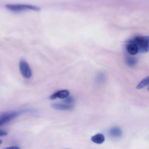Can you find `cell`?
I'll return each mask as SVG.
<instances>
[{"label": "cell", "mask_w": 149, "mask_h": 149, "mask_svg": "<svg viewBox=\"0 0 149 149\" xmlns=\"http://www.w3.org/2000/svg\"><path fill=\"white\" fill-rule=\"evenodd\" d=\"M30 112L29 109H24L18 111L6 112L1 115L0 118V126L3 125L16 118L19 115Z\"/></svg>", "instance_id": "cell-1"}, {"label": "cell", "mask_w": 149, "mask_h": 149, "mask_svg": "<svg viewBox=\"0 0 149 149\" xmlns=\"http://www.w3.org/2000/svg\"><path fill=\"white\" fill-rule=\"evenodd\" d=\"M137 45L139 52L145 53L149 49V36H138L132 39Z\"/></svg>", "instance_id": "cell-2"}, {"label": "cell", "mask_w": 149, "mask_h": 149, "mask_svg": "<svg viewBox=\"0 0 149 149\" xmlns=\"http://www.w3.org/2000/svg\"><path fill=\"white\" fill-rule=\"evenodd\" d=\"M6 7L8 9L13 11H18L30 9L38 10L40 8L36 6L26 4H10L5 5Z\"/></svg>", "instance_id": "cell-3"}, {"label": "cell", "mask_w": 149, "mask_h": 149, "mask_svg": "<svg viewBox=\"0 0 149 149\" xmlns=\"http://www.w3.org/2000/svg\"><path fill=\"white\" fill-rule=\"evenodd\" d=\"M19 68L22 76L26 79H29L32 76V72L28 63L25 60L21 59L19 62Z\"/></svg>", "instance_id": "cell-4"}, {"label": "cell", "mask_w": 149, "mask_h": 149, "mask_svg": "<svg viewBox=\"0 0 149 149\" xmlns=\"http://www.w3.org/2000/svg\"><path fill=\"white\" fill-rule=\"evenodd\" d=\"M126 48L127 52L131 55H136L139 52L137 45L132 40L127 42Z\"/></svg>", "instance_id": "cell-5"}, {"label": "cell", "mask_w": 149, "mask_h": 149, "mask_svg": "<svg viewBox=\"0 0 149 149\" xmlns=\"http://www.w3.org/2000/svg\"><path fill=\"white\" fill-rule=\"evenodd\" d=\"M69 94V91L63 90L59 91L53 94L50 97V99L52 100H55L57 98L60 99L65 98L68 97Z\"/></svg>", "instance_id": "cell-6"}, {"label": "cell", "mask_w": 149, "mask_h": 149, "mask_svg": "<svg viewBox=\"0 0 149 149\" xmlns=\"http://www.w3.org/2000/svg\"><path fill=\"white\" fill-rule=\"evenodd\" d=\"M51 106L54 109L60 110H70L73 107L71 105L56 103L52 104Z\"/></svg>", "instance_id": "cell-7"}, {"label": "cell", "mask_w": 149, "mask_h": 149, "mask_svg": "<svg viewBox=\"0 0 149 149\" xmlns=\"http://www.w3.org/2000/svg\"><path fill=\"white\" fill-rule=\"evenodd\" d=\"M109 133L111 136L115 138L120 137L122 134V130L118 127H114L111 128L109 130Z\"/></svg>", "instance_id": "cell-8"}, {"label": "cell", "mask_w": 149, "mask_h": 149, "mask_svg": "<svg viewBox=\"0 0 149 149\" xmlns=\"http://www.w3.org/2000/svg\"><path fill=\"white\" fill-rule=\"evenodd\" d=\"M91 140L94 143L101 144L104 141L105 138L102 134L98 133L92 136Z\"/></svg>", "instance_id": "cell-9"}, {"label": "cell", "mask_w": 149, "mask_h": 149, "mask_svg": "<svg viewBox=\"0 0 149 149\" xmlns=\"http://www.w3.org/2000/svg\"><path fill=\"white\" fill-rule=\"evenodd\" d=\"M148 85H149V76L141 80L136 88L137 89H139L143 88Z\"/></svg>", "instance_id": "cell-10"}, {"label": "cell", "mask_w": 149, "mask_h": 149, "mask_svg": "<svg viewBox=\"0 0 149 149\" xmlns=\"http://www.w3.org/2000/svg\"><path fill=\"white\" fill-rule=\"evenodd\" d=\"M125 61L127 64L130 66H133L137 63L136 59L134 57L127 56L125 59Z\"/></svg>", "instance_id": "cell-11"}, {"label": "cell", "mask_w": 149, "mask_h": 149, "mask_svg": "<svg viewBox=\"0 0 149 149\" xmlns=\"http://www.w3.org/2000/svg\"><path fill=\"white\" fill-rule=\"evenodd\" d=\"M106 75L103 72H100L98 73L96 76L97 81L99 83H103L106 80Z\"/></svg>", "instance_id": "cell-12"}, {"label": "cell", "mask_w": 149, "mask_h": 149, "mask_svg": "<svg viewBox=\"0 0 149 149\" xmlns=\"http://www.w3.org/2000/svg\"><path fill=\"white\" fill-rule=\"evenodd\" d=\"M74 101V99L72 97L70 96H68L65 98L64 100V102L67 104L72 103Z\"/></svg>", "instance_id": "cell-13"}, {"label": "cell", "mask_w": 149, "mask_h": 149, "mask_svg": "<svg viewBox=\"0 0 149 149\" xmlns=\"http://www.w3.org/2000/svg\"><path fill=\"white\" fill-rule=\"evenodd\" d=\"M8 133L6 131L2 130H0V136H6Z\"/></svg>", "instance_id": "cell-14"}, {"label": "cell", "mask_w": 149, "mask_h": 149, "mask_svg": "<svg viewBox=\"0 0 149 149\" xmlns=\"http://www.w3.org/2000/svg\"><path fill=\"white\" fill-rule=\"evenodd\" d=\"M4 149H20V148L17 146H12L6 148Z\"/></svg>", "instance_id": "cell-15"}, {"label": "cell", "mask_w": 149, "mask_h": 149, "mask_svg": "<svg viewBox=\"0 0 149 149\" xmlns=\"http://www.w3.org/2000/svg\"><path fill=\"white\" fill-rule=\"evenodd\" d=\"M147 89L148 91H149V85L148 86V88H147Z\"/></svg>", "instance_id": "cell-16"}, {"label": "cell", "mask_w": 149, "mask_h": 149, "mask_svg": "<svg viewBox=\"0 0 149 149\" xmlns=\"http://www.w3.org/2000/svg\"></svg>", "instance_id": "cell-17"}]
</instances>
